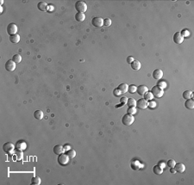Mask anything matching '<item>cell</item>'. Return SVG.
<instances>
[{
	"instance_id": "1",
	"label": "cell",
	"mask_w": 194,
	"mask_h": 185,
	"mask_svg": "<svg viewBox=\"0 0 194 185\" xmlns=\"http://www.w3.org/2000/svg\"><path fill=\"white\" fill-rule=\"evenodd\" d=\"M75 9L78 12L85 13L87 10V4L84 1H77L75 4Z\"/></svg>"
},
{
	"instance_id": "36",
	"label": "cell",
	"mask_w": 194,
	"mask_h": 185,
	"mask_svg": "<svg viewBox=\"0 0 194 185\" xmlns=\"http://www.w3.org/2000/svg\"><path fill=\"white\" fill-rule=\"evenodd\" d=\"M110 24H111V20L110 18H105L104 20V25L106 26V27H109Z\"/></svg>"
},
{
	"instance_id": "22",
	"label": "cell",
	"mask_w": 194,
	"mask_h": 185,
	"mask_svg": "<svg viewBox=\"0 0 194 185\" xmlns=\"http://www.w3.org/2000/svg\"><path fill=\"white\" fill-rule=\"evenodd\" d=\"M118 90L121 91L122 94H123V93H126L128 90V85L127 84H121L120 85L118 86Z\"/></svg>"
},
{
	"instance_id": "2",
	"label": "cell",
	"mask_w": 194,
	"mask_h": 185,
	"mask_svg": "<svg viewBox=\"0 0 194 185\" xmlns=\"http://www.w3.org/2000/svg\"><path fill=\"white\" fill-rule=\"evenodd\" d=\"M135 121V118L132 115L127 114L123 116V119H122V122H123V125L125 126H130L132 125L133 122Z\"/></svg>"
},
{
	"instance_id": "38",
	"label": "cell",
	"mask_w": 194,
	"mask_h": 185,
	"mask_svg": "<svg viewBox=\"0 0 194 185\" xmlns=\"http://www.w3.org/2000/svg\"><path fill=\"white\" fill-rule=\"evenodd\" d=\"M149 107L151 108H154L156 107V103L154 101H150L149 103Z\"/></svg>"
},
{
	"instance_id": "13",
	"label": "cell",
	"mask_w": 194,
	"mask_h": 185,
	"mask_svg": "<svg viewBox=\"0 0 194 185\" xmlns=\"http://www.w3.org/2000/svg\"><path fill=\"white\" fill-rule=\"evenodd\" d=\"M173 168L179 173H183L186 171V166H185V164L183 163H177V164H175V166Z\"/></svg>"
},
{
	"instance_id": "18",
	"label": "cell",
	"mask_w": 194,
	"mask_h": 185,
	"mask_svg": "<svg viewBox=\"0 0 194 185\" xmlns=\"http://www.w3.org/2000/svg\"><path fill=\"white\" fill-rule=\"evenodd\" d=\"M23 151H17L15 152L14 153V157H13V159H14L15 161H19V160H22L23 159Z\"/></svg>"
},
{
	"instance_id": "44",
	"label": "cell",
	"mask_w": 194,
	"mask_h": 185,
	"mask_svg": "<svg viewBox=\"0 0 194 185\" xmlns=\"http://www.w3.org/2000/svg\"><path fill=\"white\" fill-rule=\"evenodd\" d=\"M64 149H65V151H69V150L71 149V146L68 145H64Z\"/></svg>"
},
{
	"instance_id": "24",
	"label": "cell",
	"mask_w": 194,
	"mask_h": 185,
	"mask_svg": "<svg viewBox=\"0 0 194 185\" xmlns=\"http://www.w3.org/2000/svg\"><path fill=\"white\" fill-rule=\"evenodd\" d=\"M34 117L38 121H41L43 118V112L41 110H36L34 113Z\"/></svg>"
},
{
	"instance_id": "20",
	"label": "cell",
	"mask_w": 194,
	"mask_h": 185,
	"mask_svg": "<svg viewBox=\"0 0 194 185\" xmlns=\"http://www.w3.org/2000/svg\"><path fill=\"white\" fill-rule=\"evenodd\" d=\"M131 67H132V69H134V70H136V71H138V70H140L141 69V62L140 61H138V60H135L134 61H133L131 64Z\"/></svg>"
},
{
	"instance_id": "27",
	"label": "cell",
	"mask_w": 194,
	"mask_h": 185,
	"mask_svg": "<svg viewBox=\"0 0 194 185\" xmlns=\"http://www.w3.org/2000/svg\"><path fill=\"white\" fill-rule=\"evenodd\" d=\"M41 178L39 177H34L31 179V183L33 185H40L41 184Z\"/></svg>"
},
{
	"instance_id": "19",
	"label": "cell",
	"mask_w": 194,
	"mask_h": 185,
	"mask_svg": "<svg viewBox=\"0 0 194 185\" xmlns=\"http://www.w3.org/2000/svg\"><path fill=\"white\" fill-rule=\"evenodd\" d=\"M37 8L39 10H41V11H47V4L44 1L40 2V3H38V4H37Z\"/></svg>"
},
{
	"instance_id": "8",
	"label": "cell",
	"mask_w": 194,
	"mask_h": 185,
	"mask_svg": "<svg viewBox=\"0 0 194 185\" xmlns=\"http://www.w3.org/2000/svg\"><path fill=\"white\" fill-rule=\"evenodd\" d=\"M91 23L94 27L100 28L104 25V19L102 17H94L91 21Z\"/></svg>"
},
{
	"instance_id": "12",
	"label": "cell",
	"mask_w": 194,
	"mask_h": 185,
	"mask_svg": "<svg viewBox=\"0 0 194 185\" xmlns=\"http://www.w3.org/2000/svg\"><path fill=\"white\" fill-rule=\"evenodd\" d=\"M130 165H131V168L134 171H139L143 167V164L139 160H133Z\"/></svg>"
},
{
	"instance_id": "25",
	"label": "cell",
	"mask_w": 194,
	"mask_h": 185,
	"mask_svg": "<svg viewBox=\"0 0 194 185\" xmlns=\"http://www.w3.org/2000/svg\"><path fill=\"white\" fill-rule=\"evenodd\" d=\"M192 96H193V93L191 90H186L184 93H183V97H184L186 100L191 99L192 98Z\"/></svg>"
},
{
	"instance_id": "15",
	"label": "cell",
	"mask_w": 194,
	"mask_h": 185,
	"mask_svg": "<svg viewBox=\"0 0 194 185\" xmlns=\"http://www.w3.org/2000/svg\"><path fill=\"white\" fill-rule=\"evenodd\" d=\"M163 77V71L160 70V69H156V70L154 71L153 72V78L154 79H157V80H160Z\"/></svg>"
},
{
	"instance_id": "7",
	"label": "cell",
	"mask_w": 194,
	"mask_h": 185,
	"mask_svg": "<svg viewBox=\"0 0 194 185\" xmlns=\"http://www.w3.org/2000/svg\"><path fill=\"white\" fill-rule=\"evenodd\" d=\"M7 33L10 34V35H12V34H16L17 33V26L15 24V23H10L7 27Z\"/></svg>"
},
{
	"instance_id": "43",
	"label": "cell",
	"mask_w": 194,
	"mask_h": 185,
	"mask_svg": "<svg viewBox=\"0 0 194 185\" xmlns=\"http://www.w3.org/2000/svg\"><path fill=\"white\" fill-rule=\"evenodd\" d=\"M158 165H159V166H160L161 168H163V169H164L165 167H166V164H165V162H159Z\"/></svg>"
},
{
	"instance_id": "41",
	"label": "cell",
	"mask_w": 194,
	"mask_h": 185,
	"mask_svg": "<svg viewBox=\"0 0 194 185\" xmlns=\"http://www.w3.org/2000/svg\"><path fill=\"white\" fill-rule=\"evenodd\" d=\"M128 98H127V97H123V98L121 99V103H123V104H125V103H127V102H128Z\"/></svg>"
},
{
	"instance_id": "9",
	"label": "cell",
	"mask_w": 194,
	"mask_h": 185,
	"mask_svg": "<svg viewBox=\"0 0 194 185\" xmlns=\"http://www.w3.org/2000/svg\"><path fill=\"white\" fill-rule=\"evenodd\" d=\"M136 106L141 109H145L149 107V102L145 99H139L136 102Z\"/></svg>"
},
{
	"instance_id": "33",
	"label": "cell",
	"mask_w": 194,
	"mask_h": 185,
	"mask_svg": "<svg viewBox=\"0 0 194 185\" xmlns=\"http://www.w3.org/2000/svg\"><path fill=\"white\" fill-rule=\"evenodd\" d=\"M175 164H176V162L173 159H170V160L167 161V166H168L169 168H173V167L175 166Z\"/></svg>"
},
{
	"instance_id": "30",
	"label": "cell",
	"mask_w": 194,
	"mask_h": 185,
	"mask_svg": "<svg viewBox=\"0 0 194 185\" xmlns=\"http://www.w3.org/2000/svg\"><path fill=\"white\" fill-rule=\"evenodd\" d=\"M144 97H145L144 98L145 100H147V101H150V100H153L154 96H153V94H152V92L148 91V92L144 95Z\"/></svg>"
},
{
	"instance_id": "6",
	"label": "cell",
	"mask_w": 194,
	"mask_h": 185,
	"mask_svg": "<svg viewBox=\"0 0 194 185\" xmlns=\"http://www.w3.org/2000/svg\"><path fill=\"white\" fill-rule=\"evenodd\" d=\"M173 41L177 45H180L184 41V37L182 36V34L180 32H176L173 34Z\"/></svg>"
},
{
	"instance_id": "26",
	"label": "cell",
	"mask_w": 194,
	"mask_h": 185,
	"mask_svg": "<svg viewBox=\"0 0 194 185\" xmlns=\"http://www.w3.org/2000/svg\"><path fill=\"white\" fill-rule=\"evenodd\" d=\"M75 19H76V21H78V22H83L85 19H86V16H85L84 13L78 12L77 14L75 15Z\"/></svg>"
},
{
	"instance_id": "28",
	"label": "cell",
	"mask_w": 194,
	"mask_h": 185,
	"mask_svg": "<svg viewBox=\"0 0 194 185\" xmlns=\"http://www.w3.org/2000/svg\"><path fill=\"white\" fill-rule=\"evenodd\" d=\"M127 104L128 105V107L130 108V107H136V101L134 98H130V99H128Z\"/></svg>"
},
{
	"instance_id": "45",
	"label": "cell",
	"mask_w": 194,
	"mask_h": 185,
	"mask_svg": "<svg viewBox=\"0 0 194 185\" xmlns=\"http://www.w3.org/2000/svg\"><path fill=\"white\" fill-rule=\"evenodd\" d=\"M170 172H171V173H175L176 172L175 169H174V168H171V169H170Z\"/></svg>"
},
{
	"instance_id": "11",
	"label": "cell",
	"mask_w": 194,
	"mask_h": 185,
	"mask_svg": "<svg viewBox=\"0 0 194 185\" xmlns=\"http://www.w3.org/2000/svg\"><path fill=\"white\" fill-rule=\"evenodd\" d=\"M15 145H16V150L17 151H24L27 148V144L24 140H18Z\"/></svg>"
},
{
	"instance_id": "35",
	"label": "cell",
	"mask_w": 194,
	"mask_h": 185,
	"mask_svg": "<svg viewBox=\"0 0 194 185\" xmlns=\"http://www.w3.org/2000/svg\"><path fill=\"white\" fill-rule=\"evenodd\" d=\"M167 83H166L165 81H161V80H160L159 81V83H158V86L160 87V88H161V89H165L166 87H167Z\"/></svg>"
},
{
	"instance_id": "17",
	"label": "cell",
	"mask_w": 194,
	"mask_h": 185,
	"mask_svg": "<svg viewBox=\"0 0 194 185\" xmlns=\"http://www.w3.org/2000/svg\"><path fill=\"white\" fill-rule=\"evenodd\" d=\"M10 41L11 43H14V44H17L20 41V35L19 34H12V35H10Z\"/></svg>"
},
{
	"instance_id": "10",
	"label": "cell",
	"mask_w": 194,
	"mask_h": 185,
	"mask_svg": "<svg viewBox=\"0 0 194 185\" xmlns=\"http://www.w3.org/2000/svg\"><path fill=\"white\" fill-rule=\"evenodd\" d=\"M5 69L8 71H10V72L14 71L15 69H16V63L13 61V60H8V61L5 63Z\"/></svg>"
},
{
	"instance_id": "39",
	"label": "cell",
	"mask_w": 194,
	"mask_h": 185,
	"mask_svg": "<svg viewBox=\"0 0 194 185\" xmlns=\"http://www.w3.org/2000/svg\"><path fill=\"white\" fill-rule=\"evenodd\" d=\"M54 7L52 4H49V5H47V11H50V12H52V11H54Z\"/></svg>"
},
{
	"instance_id": "4",
	"label": "cell",
	"mask_w": 194,
	"mask_h": 185,
	"mask_svg": "<svg viewBox=\"0 0 194 185\" xmlns=\"http://www.w3.org/2000/svg\"><path fill=\"white\" fill-rule=\"evenodd\" d=\"M69 159H70V158H69L67 154L62 153V154H60L58 157V162L60 165H67L68 164Z\"/></svg>"
},
{
	"instance_id": "29",
	"label": "cell",
	"mask_w": 194,
	"mask_h": 185,
	"mask_svg": "<svg viewBox=\"0 0 194 185\" xmlns=\"http://www.w3.org/2000/svg\"><path fill=\"white\" fill-rule=\"evenodd\" d=\"M12 60L15 63H20L22 61V56L20 54H15L12 58Z\"/></svg>"
},
{
	"instance_id": "16",
	"label": "cell",
	"mask_w": 194,
	"mask_h": 185,
	"mask_svg": "<svg viewBox=\"0 0 194 185\" xmlns=\"http://www.w3.org/2000/svg\"><path fill=\"white\" fill-rule=\"evenodd\" d=\"M137 92H138V94L139 95H141V96H144L146 93L149 91V89H148V87L147 86H145V85H140L137 88Z\"/></svg>"
},
{
	"instance_id": "34",
	"label": "cell",
	"mask_w": 194,
	"mask_h": 185,
	"mask_svg": "<svg viewBox=\"0 0 194 185\" xmlns=\"http://www.w3.org/2000/svg\"><path fill=\"white\" fill-rule=\"evenodd\" d=\"M128 114H130V115H135V114H136V107H130V108H128Z\"/></svg>"
},
{
	"instance_id": "3",
	"label": "cell",
	"mask_w": 194,
	"mask_h": 185,
	"mask_svg": "<svg viewBox=\"0 0 194 185\" xmlns=\"http://www.w3.org/2000/svg\"><path fill=\"white\" fill-rule=\"evenodd\" d=\"M16 149V145L14 144H12L11 142H6L4 143V145H3V150L5 153L7 154H11L14 150Z\"/></svg>"
},
{
	"instance_id": "31",
	"label": "cell",
	"mask_w": 194,
	"mask_h": 185,
	"mask_svg": "<svg viewBox=\"0 0 194 185\" xmlns=\"http://www.w3.org/2000/svg\"><path fill=\"white\" fill-rule=\"evenodd\" d=\"M67 154L68 155V157L70 158H75V156H76V152L73 149H70L69 151H67Z\"/></svg>"
},
{
	"instance_id": "5",
	"label": "cell",
	"mask_w": 194,
	"mask_h": 185,
	"mask_svg": "<svg viewBox=\"0 0 194 185\" xmlns=\"http://www.w3.org/2000/svg\"><path fill=\"white\" fill-rule=\"evenodd\" d=\"M152 94H153L154 97H157V98H160L164 94V91H163V89L160 88L158 85L153 87L152 89Z\"/></svg>"
},
{
	"instance_id": "32",
	"label": "cell",
	"mask_w": 194,
	"mask_h": 185,
	"mask_svg": "<svg viewBox=\"0 0 194 185\" xmlns=\"http://www.w3.org/2000/svg\"><path fill=\"white\" fill-rule=\"evenodd\" d=\"M137 90V87L136 85H134V84H132V85H130L128 86V91L130 93V94H133V93L136 92Z\"/></svg>"
},
{
	"instance_id": "23",
	"label": "cell",
	"mask_w": 194,
	"mask_h": 185,
	"mask_svg": "<svg viewBox=\"0 0 194 185\" xmlns=\"http://www.w3.org/2000/svg\"><path fill=\"white\" fill-rule=\"evenodd\" d=\"M153 171L155 175H161L163 172V168H161L160 166H159L158 164L157 165H154L153 167Z\"/></svg>"
},
{
	"instance_id": "40",
	"label": "cell",
	"mask_w": 194,
	"mask_h": 185,
	"mask_svg": "<svg viewBox=\"0 0 194 185\" xmlns=\"http://www.w3.org/2000/svg\"><path fill=\"white\" fill-rule=\"evenodd\" d=\"M134 60H135V59H134V57H132V56H128V57L127 58V62L128 63V64H131Z\"/></svg>"
},
{
	"instance_id": "14",
	"label": "cell",
	"mask_w": 194,
	"mask_h": 185,
	"mask_svg": "<svg viewBox=\"0 0 194 185\" xmlns=\"http://www.w3.org/2000/svg\"><path fill=\"white\" fill-rule=\"evenodd\" d=\"M64 152H65L64 146L61 145H57L54 147V152L56 154V155H60V154L64 153Z\"/></svg>"
},
{
	"instance_id": "21",
	"label": "cell",
	"mask_w": 194,
	"mask_h": 185,
	"mask_svg": "<svg viewBox=\"0 0 194 185\" xmlns=\"http://www.w3.org/2000/svg\"><path fill=\"white\" fill-rule=\"evenodd\" d=\"M185 106L188 109H193L194 108V101L191 99H187L185 103Z\"/></svg>"
},
{
	"instance_id": "37",
	"label": "cell",
	"mask_w": 194,
	"mask_h": 185,
	"mask_svg": "<svg viewBox=\"0 0 194 185\" xmlns=\"http://www.w3.org/2000/svg\"><path fill=\"white\" fill-rule=\"evenodd\" d=\"M181 34H182V36L184 37V38H185V37H188L189 35H190V32H189L187 29H184L181 32Z\"/></svg>"
},
{
	"instance_id": "42",
	"label": "cell",
	"mask_w": 194,
	"mask_h": 185,
	"mask_svg": "<svg viewBox=\"0 0 194 185\" xmlns=\"http://www.w3.org/2000/svg\"><path fill=\"white\" fill-rule=\"evenodd\" d=\"M114 93H115V96H117V97H118V96L122 95V92L118 90V89H117V90H115Z\"/></svg>"
}]
</instances>
